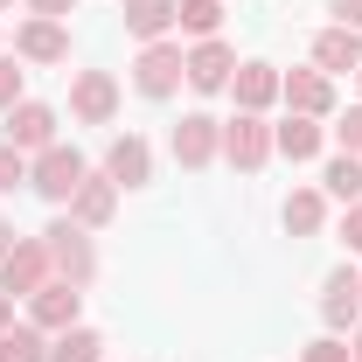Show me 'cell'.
I'll return each instance as SVG.
<instances>
[{"label":"cell","instance_id":"1","mask_svg":"<svg viewBox=\"0 0 362 362\" xmlns=\"http://www.w3.org/2000/svg\"><path fill=\"white\" fill-rule=\"evenodd\" d=\"M42 244H49V272H56L63 286H77V293H84L90 279H98V244H90V230H84V223L56 216V223L42 230Z\"/></svg>","mask_w":362,"mask_h":362},{"label":"cell","instance_id":"2","mask_svg":"<svg viewBox=\"0 0 362 362\" xmlns=\"http://www.w3.org/2000/svg\"><path fill=\"white\" fill-rule=\"evenodd\" d=\"M84 175H90L84 153H77V146H63V139H56V146H42V153L28 160V188H35L42 202H56V209H70V195L84 188Z\"/></svg>","mask_w":362,"mask_h":362},{"label":"cell","instance_id":"3","mask_svg":"<svg viewBox=\"0 0 362 362\" xmlns=\"http://www.w3.org/2000/svg\"><path fill=\"white\" fill-rule=\"evenodd\" d=\"M188 84V56H181V42H146L133 63V90L139 98H175V90Z\"/></svg>","mask_w":362,"mask_h":362},{"label":"cell","instance_id":"4","mask_svg":"<svg viewBox=\"0 0 362 362\" xmlns=\"http://www.w3.org/2000/svg\"><path fill=\"white\" fill-rule=\"evenodd\" d=\"M49 279H56L49 272V244L42 237H14V251L0 258V293L7 300H28V293H42Z\"/></svg>","mask_w":362,"mask_h":362},{"label":"cell","instance_id":"5","mask_svg":"<svg viewBox=\"0 0 362 362\" xmlns=\"http://www.w3.org/2000/svg\"><path fill=\"white\" fill-rule=\"evenodd\" d=\"M223 160L237 168V175H258L272 160V126H265V112H237L223 126Z\"/></svg>","mask_w":362,"mask_h":362},{"label":"cell","instance_id":"6","mask_svg":"<svg viewBox=\"0 0 362 362\" xmlns=\"http://www.w3.org/2000/svg\"><path fill=\"white\" fill-rule=\"evenodd\" d=\"M77 314H84V293H77V286H63V279H49L42 293H28V320H35L42 334L77 327Z\"/></svg>","mask_w":362,"mask_h":362},{"label":"cell","instance_id":"7","mask_svg":"<svg viewBox=\"0 0 362 362\" xmlns=\"http://www.w3.org/2000/svg\"><path fill=\"white\" fill-rule=\"evenodd\" d=\"M216 153H223V126H216L209 112H188V119L175 126V160L181 168H209Z\"/></svg>","mask_w":362,"mask_h":362},{"label":"cell","instance_id":"8","mask_svg":"<svg viewBox=\"0 0 362 362\" xmlns=\"http://www.w3.org/2000/svg\"><path fill=\"white\" fill-rule=\"evenodd\" d=\"M320 320L341 334V327H356L362 320V272H327V286H320Z\"/></svg>","mask_w":362,"mask_h":362},{"label":"cell","instance_id":"9","mask_svg":"<svg viewBox=\"0 0 362 362\" xmlns=\"http://www.w3.org/2000/svg\"><path fill=\"white\" fill-rule=\"evenodd\" d=\"M70 112H77L84 126H112V112H119V84H112L105 70H77V84H70Z\"/></svg>","mask_w":362,"mask_h":362},{"label":"cell","instance_id":"10","mask_svg":"<svg viewBox=\"0 0 362 362\" xmlns=\"http://www.w3.org/2000/svg\"><path fill=\"white\" fill-rule=\"evenodd\" d=\"M7 146H21V153L56 146V112H49V105H35V98H21V105L7 112Z\"/></svg>","mask_w":362,"mask_h":362},{"label":"cell","instance_id":"11","mask_svg":"<svg viewBox=\"0 0 362 362\" xmlns=\"http://www.w3.org/2000/svg\"><path fill=\"white\" fill-rule=\"evenodd\" d=\"M14 56L21 63H70V28L63 21H21V35H14Z\"/></svg>","mask_w":362,"mask_h":362},{"label":"cell","instance_id":"12","mask_svg":"<svg viewBox=\"0 0 362 362\" xmlns=\"http://www.w3.org/2000/svg\"><path fill=\"white\" fill-rule=\"evenodd\" d=\"M279 98H286L300 119H327V105H334V77H327V70H293V77H279Z\"/></svg>","mask_w":362,"mask_h":362},{"label":"cell","instance_id":"13","mask_svg":"<svg viewBox=\"0 0 362 362\" xmlns=\"http://www.w3.org/2000/svg\"><path fill=\"white\" fill-rule=\"evenodd\" d=\"M105 175L119 181V188H146V181H153V146L139 133L112 139V146H105Z\"/></svg>","mask_w":362,"mask_h":362},{"label":"cell","instance_id":"14","mask_svg":"<svg viewBox=\"0 0 362 362\" xmlns=\"http://www.w3.org/2000/svg\"><path fill=\"white\" fill-rule=\"evenodd\" d=\"M314 70H327V77L349 70V77H356V70H362V35H356V28H341V21L320 28V35H314Z\"/></svg>","mask_w":362,"mask_h":362},{"label":"cell","instance_id":"15","mask_svg":"<svg viewBox=\"0 0 362 362\" xmlns=\"http://www.w3.org/2000/svg\"><path fill=\"white\" fill-rule=\"evenodd\" d=\"M112 209H119V181L112 175H84V188L70 195V223L98 230V223H112Z\"/></svg>","mask_w":362,"mask_h":362},{"label":"cell","instance_id":"16","mask_svg":"<svg viewBox=\"0 0 362 362\" xmlns=\"http://www.w3.org/2000/svg\"><path fill=\"white\" fill-rule=\"evenodd\" d=\"M230 70H237V56H230V42H195L188 49V84L195 90H230Z\"/></svg>","mask_w":362,"mask_h":362},{"label":"cell","instance_id":"17","mask_svg":"<svg viewBox=\"0 0 362 362\" xmlns=\"http://www.w3.org/2000/svg\"><path fill=\"white\" fill-rule=\"evenodd\" d=\"M230 98H237V112H265L279 98V70L272 63H237L230 70Z\"/></svg>","mask_w":362,"mask_h":362},{"label":"cell","instance_id":"18","mask_svg":"<svg viewBox=\"0 0 362 362\" xmlns=\"http://www.w3.org/2000/svg\"><path fill=\"white\" fill-rule=\"evenodd\" d=\"M175 14H181V0H126V35H139V42H168Z\"/></svg>","mask_w":362,"mask_h":362},{"label":"cell","instance_id":"19","mask_svg":"<svg viewBox=\"0 0 362 362\" xmlns=\"http://www.w3.org/2000/svg\"><path fill=\"white\" fill-rule=\"evenodd\" d=\"M272 153H286V160H314V153H320V126L293 112L286 126H272Z\"/></svg>","mask_w":362,"mask_h":362},{"label":"cell","instance_id":"20","mask_svg":"<svg viewBox=\"0 0 362 362\" xmlns=\"http://www.w3.org/2000/svg\"><path fill=\"white\" fill-rule=\"evenodd\" d=\"M320 223H327V195H320V188H293V195H286V230H293V237H314Z\"/></svg>","mask_w":362,"mask_h":362},{"label":"cell","instance_id":"21","mask_svg":"<svg viewBox=\"0 0 362 362\" xmlns=\"http://www.w3.org/2000/svg\"><path fill=\"white\" fill-rule=\"evenodd\" d=\"M49 362H105V334L98 327H63L49 341Z\"/></svg>","mask_w":362,"mask_h":362},{"label":"cell","instance_id":"22","mask_svg":"<svg viewBox=\"0 0 362 362\" xmlns=\"http://www.w3.org/2000/svg\"><path fill=\"white\" fill-rule=\"evenodd\" d=\"M0 362H49V341L35 320H14L7 334H0Z\"/></svg>","mask_w":362,"mask_h":362},{"label":"cell","instance_id":"23","mask_svg":"<svg viewBox=\"0 0 362 362\" xmlns=\"http://www.w3.org/2000/svg\"><path fill=\"white\" fill-rule=\"evenodd\" d=\"M327 195H334L341 209L362 202V160H356V153H334V160H327Z\"/></svg>","mask_w":362,"mask_h":362},{"label":"cell","instance_id":"24","mask_svg":"<svg viewBox=\"0 0 362 362\" xmlns=\"http://www.w3.org/2000/svg\"><path fill=\"white\" fill-rule=\"evenodd\" d=\"M175 28H188V35H216L223 28V0H181V14H175Z\"/></svg>","mask_w":362,"mask_h":362},{"label":"cell","instance_id":"25","mask_svg":"<svg viewBox=\"0 0 362 362\" xmlns=\"http://www.w3.org/2000/svg\"><path fill=\"white\" fill-rule=\"evenodd\" d=\"M14 188H28V153L0 139V195H14Z\"/></svg>","mask_w":362,"mask_h":362},{"label":"cell","instance_id":"26","mask_svg":"<svg viewBox=\"0 0 362 362\" xmlns=\"http://www.w3.org/2000/svg\"><path fill=\"white\" fill-rule=\"evenodd\" d=\"M334 139H341V153H356V160H362V105H349V112H341Z\"/></svg>","mask_w":362,"mask_h":362},{"label":"cell","instance_id":"27","mask_svg":"<svg viewBox=\"0 0 362 362\" xmlns=\"http://www.w3.org/2000/svg\"><path fill=\"white\" fill-rule=\"evenodd\" d=\"M14 105H21V63L0 56V112H14Z\"/></svg>","mask_w":362,"mask_h":362},{"label":"cell","instance_id":"28","mask_svg":"<svg viewBox=\"0 0 362 362\" xmlns=\"http://www.w3.org/2000/svg\"><path fill=\"white\" fill-rule=\"evenodd\" d=\"M300 362H356V356H349L341 334H327V341H307V356H300Z\"/></svg>","mask_w":362,"mask_h":362},{"label":"cell","instance_id":"29","mask_svg":"<svg viewBox=\"0 0 362 362\" xmlns=\"http://www.w3.org/2000/svg\"><path fill=\"white\" fill-rule=\"evenodd\" d=\"M341 244H349V251H362V202H349V209H341Z\"/></svg>","mask_w":362,"mask_h":362},{"label":"cell","instance_id":"30","mask_svg":"<svg viewBox=\"0 0 362 362\" xmlns=\"http://www.w3.org/2000/svg\"><path fill=\"white\" fill-rule=\"evenodd\" d=\"M28 7H35L42 21H70V7H77V0H28Z\"/></svg>","mask_w":362,"mask_h":362},{"label":"cell","instance_id":"31","mask_svg":"<svg viewBox=\"0 0 362 362\" xmlns=\"http://www.w3.org/2000/svg\"><path fill=\"white\" fill-rule=\"evenodd\" d=\"M334 14H341V28H362V0H334Z\"/></svg>","mask_w":362,"mask_h":362},{"label":"cell","instance_id":"32","mask_svg":"<svg viewBox=\"0 0 362 362\" xmlns=\"http://www.w3.org/2000/svg\"><path fill=\"white\" fill-rule=\"evenodd\" d=\"M7 327H14V300L0 293V334H7Z\"/></svg>","mask_w":362,"mask_h":362},{"label":"cell","instance_id":"33","mask_svg":"<svg viewBox=\"0 0 362 362\" xmlns=\"http://www.w3.org/2000/svg\"><path fill=\"white\" fill-rule=\"evenodd\" d=\"M7 251H14V223L0 216V258H7Z\"/></svg>","mask_w":362,"mask_h":362},{"label":"cell","instance_id":"34","mask_svg":"<svg viewBox=\"0 0 362 362\" xmlns=\"http://www.w3.org/2000/svg\"><path fill=\"white\" fill-rule=\"evenodd\" d=\"M349 356H356V362H362V327H356V349H349Z\"/></svg>","mask_w":362,"mask_h":362},{"label":"cell","instance_id":"35","mask_svg":"<svg viewBox=\"0 0 362 362\" xmlns=\"http://www.w3.org/2000/svg\"><path fill=\"white\" fill-rule=\"evenodd\" d=\"M0 7H14V0H0Z\"/></svg>","mask_w":362,"mask_h":362},{"label":"cell","instance_id":"36","mask_svg":"<svg viewBox=\"0 0 362 362\" xmlns=\"http://www.w3.org/2000/svg\"><path fill=\"white\" fill-rule=\"evenodd\" d=\"M356 84H362V70H356Z\"/></svg>","mask_w":362,"mask_h":362}]
</instances>
